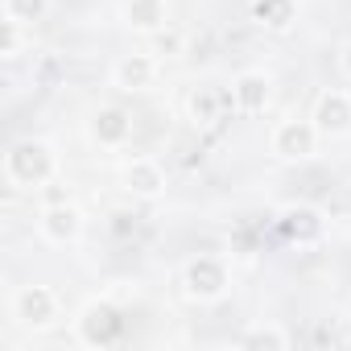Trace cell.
Listing matches in <instances>:
<instances>
[{
	"instance_id": "obj_22",
	"label": "cell",
	"mask_w": 351,
	"mask_h": 351,
	"mask_svg": "<svg viewBox=\"0 0 351 351\" xmlns=\"http://www.w3.org/2000/svg\"><path fill=\"white\" fill-rule=\"evenodd\" d=\"M347 322H351V306H347Z\"/></svg>"
},
{
	"instance_id": "obj_7",
	"label": "cell",
	"mask_w": 351,
	"mask_h": 351,
	"mask_svg": "<svg viewBox=\"0 0 351 351\" xmlns=\"http://www.w3.org/2000/svg\"><path fill=\"white\" fill-rule=\"evenodd\" d=\"M277 228H281V236H285L289 244L314 248V244L326 236V215H322L318 207H310V203H289V207H281Z\"/></svg>"
},
{
	"instance_id": "obj_20",
	"label": "cell",
	"mask_w": 351,
	"mask_h": 351,
	"mask_svg": "<svg viewBox=\"0 0 351 351\" xmlns=\"http://www.w3.org/2000/svg\"><path fill=\"white\" fill-rule=\"evenodd\" d=\"M108 228H112L116 236H128V232L136 228V215H132V211H112V223H108Z\"/></svg>"
},
{
	"instance_id": "obj_4",
	"label": "cell",
	"mask_w": 351,
	"mask_h": 351,
	"mask_svg": "<svg viewBox=\"0 0 351 351\" xmlns=\"http://www.w3.org/2000/svg\"><path fill=\"white\" fill-rule=\"evenodd\" d=\"M318 141H322V132H318V124L306 116V120H298V116H289V120H281L273 132H269V153L277 157V161H310L314 153H318Z\"/></svg>"
},
{
	"instance_id": "obj_8",
	"label": "cell",
	"mask_w": 351,
	"mask_h": 351,
	"mask_svg": "<svg viewBox=\"0 0 351 351\" xmlns=\"http://www.w3.org/2000/svg\"><path fill=\"white\" fill-rule=\"evenodd\" d=\"M87 136L99 145V149H120L128 145L132 136V112L120 108V104H99L87 120Z\"/></svg>"
},
{
	"instance_id": "obj_21",
	"label": "cell",
	"mask_w": 351,
	"mask_h": 351,
	"mask_svg": "<svg viewBox=\"0 0 351 351\" xmlns=\"http://www.w3.org/2000/svg\"><path fill=\"white\" fill-rule=\"evenodd\" d=\"M339 75L343 79H351V38L343 42V50H339Z\"/></svg>"
},
{
	"instance_id": "obj_13",
	"label": "cell",
	"mask_w": 351,
	"mask_h": 351,
	"mask_svg": "<svg viewBox=\"0 0 351 351\" xmlns=\"http://www.w3.org/2000/svg\"><path fill=\"white\" fill-rule=\"evenodd\" d=\"M228 112H236V104H232V91H219V87H195L191 95H186V120L195 124V128H211V124H219V120H228Z\"/></svg>"
},
{
	"instance_id": "obj_18",
	"label": "cell",
	"mask_w": 351,
	"mask_h": 351,
	"mask_svg": "<svg viewBox=\"0 0 351 351\" xmlns=\"http://www.w3.org/2000/svg\"><path fill=\"white\" fill-rule=\"evenodd\" d=\"M21 29H25V25H21V21H13V17L0 21V58H9V62H13V58H21V42H25V38H21Z\"/></svg>"
},
{
	"instance_id": "obj_17",
	"label": "cell",
	"mask_w": 351,
	"mask_h": 351,
	"mask_svg": "<svg viewBox=\"0 0 351 351\" xmlns=\"http://www.w3.org/2000/svg\"><path fill=\"white\" fill-rule=\"evenodd\" d=\"M46 13H50V0H5V17L21 21L25 29H29V25H38Z\"/></svg>"
},
{
	"instance_id": "obj_19",
	"label": "cell",
	"mask_w": 351,
	"mask_h": 351,
	"mask_svg": "<svg viewBox=\"0 0 351 351\" xmlns=\"http://www.w3.org/2000/svg\"><path fill=\"white\" fill-rule=\"evenodd\" d=\"M182 46H186V38L178 34V29H157L153 34V54H165V58H173V54H182Z\"/></svg>"
},
{
	"instance_id": "obj_5",
	"label": "cell",
	"mask_w": 351,
	"mask_h": 351,
	"mask_svg": "<svg viewBox=\"0 0 351 351\" xmlns=\"http://www.w3.org/2000/svg\"><path fill=\"white\" fill-rule=\"evenodd\" d=\"M58 314H62V298L50 285H21L13 293V318L25 330H46L58 322Z\"/></svg>"
},
{
	"instance_id": "obj_6",
	"label": "cell",
	"mask_w": 351,
	"mask_h": 351,
	"mask_svg": "<svg viewBox=\"0 0 351 351\" xmlns=\"http://www.w3.org/2000/svg\"><path fill=\"white\" fill-rule=\"evenodd\" d=\"M38 236H42L46 244H54V248L75 244V240L83 236V211H79L71 199H62V203H46L42 215H38Z\"/></svg>"
},
{
	"instance_id": "obj_1",
	"label": "cell",
	"mask_w": 351,
	"mask_h": 351,
	"mask_svg": "<svg viewBox=\"0 0 351 351\" xmlns=\"http://www.w3.org/2000/svg\"><path fill=\"white\" fill-rule=\"evenodd\" d=\"M58 173V153L42 136H21L5 149V182L17 191H42Z\"/></svg>"
},
{
	"instance_id": "obj_10",
	"label": "cell",
	"mask_w": 351,
	"mask_h": 351,
	"mask_svg": "<svg viewBox=\"0 0 351 351\" xmlns=\"http://www.w3.org/2000/svg\"><path fill=\"white\" fill-rule=\"evenodd\" d=\"M157 83V58L153 50H132V54H120L112 62V87L116 91H149Z\"/></svg>"
},
{
	"instance_id": "obj_12",
	"label": "cell",
	"mask_w": 351,
	"mask_h": 351,
	"mask_svg": "<svg viewBox=\"0 0 351 351\" xmlns=\"http://www.w3.org/2000/svg\"><path fill=\"white\" fill-rule=\"evenodd\" d=\"M120 186L132 199H157V195H165V169L153 157H128L120 169Z\"/></svg>"
},
{
	"instance_id": "obj_2",
	"label": "cell",
	"mask_w": 351,
	"mask_h": 351,
	"mask_svg": "<svg viewBox=\"0 0 351 351\" xmlns=\"http://www.w3.org/2000/svg\"><path fill=\"white\" fill-rule=\"evenodd\" d=\"M232 289V269L223 256H211V252H199L182 265V293L199 306L207 302H219L223 293Z\"/></svg>"
},
{
	"instance_id": "obj_3",
	"label": "cell",
	"mask_w": 351,
	"mask_h": 351,
	"mask_svg": "<svg viewBox=\"0 0 351 351\" xmlns=\"http://www.w3.org/2000/svg\"><path fill=\"white\" fill-rule=\"evenodd\" d=\"M124 335V314L108 298H91L75 318V339L83 347H112Z\"/></svg>"
},
{
	"instance_id": "obj_11",
	"label": "cell",
	"mask_w": 351,
	"mask_h": 351,
	"mask_svg": "<svg viewBox=\"0 0 351 351\" xmlns=\"http://www.w3.org/2000/svg\"><path fill=\"white\" fill-rule=\"evenodd\" d=\"M232 104L240 116H261L273 104V75L265 71H240L232 79Z\"/></svg>"
},
{
	"instance_id": "obj_14",
	"label": "cell",
	"mask_w": 351,
	"mask_h": 351,
	"mask_svg": "<svg viewBox=\"0 0 351 351\" xmlns=\"http://www.w3.org/2000/svg\"><path fill=\"white\" fill-rule=\"evenodd\" d=\"M124 25L132 34H157L169 25V0H124Z\"/></svg>"
},
{
	"instance_id": "obj_9",
	"label": "cell",
	"mask_w": 351,
	"mask_h": 351,
	"mask_svg": "<svg viewBox=\"0 0 351 351\" xmlns=\"http://www.w3.org/2000/svg\"><path fill=\"white\" fill-rule=\"evenodd\" d=\"M310 120L318 124L322 136H347V132H351V91H343V87H326V91L314 99Z\"/></svg>"
},
{
	"instance_id": "obj_16",
	"label": "cell",
	"mask_w": 351,
	"mask_h": 351,
	"mask_svg": "<svg viewBox=\"0 0 351 351\" xmlns=\"http://www.w3.org/2000/svg\"><path fill=\"white\" fill-rule=\"evenodd\" d=\"M240 347H273V351H285L293 339H289V330L285 326H273V322H256V326H248L240 339H236Z\"/></svg>"
},
{
	"instance_id": "obj_15",
	"label": "cell",
	"mask_w": 351,
	"mask_h": 351,
	"mask_svg": "<svg viewBox=\"0 0 351 351\" xmlns=\"http://www.w3.org/2000/svg\"><path fill=\"white\" fill-rule=\"evenodd\" d=\"M248 17H252V25H261L269 34H285L298 21V0H252Z\"/></svg>"
}]
</instances>
